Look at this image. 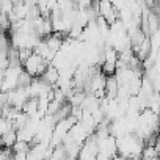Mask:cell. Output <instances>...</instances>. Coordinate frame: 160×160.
<instances>
[{
	"mask_svg": "<svg viewBox=\"0 0 160 160\" xmlns=\"http://www.w3.org/2000/svg\"><path fill=\"white\" fill-rule=\"evenodd\" d=\"M118 88H119V85H118L116 75L107 77V83H105V93H107V96L108 98H115L118 94Z\"/></svg>",
	"mask_w": 160,
	"mask_h": 160,
	"instance_id": "obj_1",
	"label": "cell"
},
{
	"mask_svg": "<svg viewBox=\"0 0 160 160\" xmlns=\"http://www.w3.org/2000/svg\"><path fill=\"white\" fill-rule=\"evenodd\" d=\"M154 148H155V151H157V154H158V157H160V135L157 137V140H155V144H154Z\"/></svg>",
	"mask_w": 160,
	"mask_h": 160,
	"instance_id": "obj_2",
	"label": "cell"
}]
</instances>
